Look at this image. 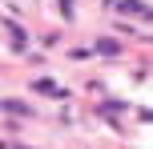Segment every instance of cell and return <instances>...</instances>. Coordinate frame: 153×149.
I'll return each mask as SVG.
<instances>
[{"instance_id":"1","label":"cell","mask_w":153,"mask_h":149,"mask_svg":"<svg viewBox=\"0 0 153 149\" xmlns=\"http://www.w3.org/2000/svg\"><path fill=\"white\" fill-rule=\"evenodd\" d=\"M113 8H117V12H121V16H141V20H149V16H153L145 0H117Z\"/></svg>"},{"instance_id":"2","label":"cell","mask_w":153,"mask_h":149,"mask_svg":"<svg viewBox=\"0 0 153 149\" xmlns=\"http://www.w3.org/2000/svg\"><path fill=\"white\" fill-rule=\"evenodd\" d=\"M32 89H36V93H45V97H56V101H65V97H69V89H65V85H56L53 77H40V81H32Z\"/></svg>"},{"instance_id":"3","label":"cell","mask_w":153,"mask_h":149,"mask_svg":"<svg viewBox=\"0 0 153 149\" xmlns=\"http://www.w3.org/2000/svg\"><path fill=\"white\" fill-rule=\"evenodd\" d=\"M8 36H12V48H16V53H24V40H28V36H24V28L16 20H8Z\"/></svg>"},{"instance_id":"4","label":"cell","mask_w":153,"mask_h":149,"mask_svg":"<svg viewBox=\"0 0 153 149\" xmlns=\"http://www.w3.org/2000/svg\"><path fill=\"white\" fill-rule=\"evenodd\" d=\"M0 113H16V117H32V109L24 101H0Z\"/></svg>"},{"instance_id":"5","label":"cell","mask_w":153,"mask_h":149,"mask_svg":"<svg viewBox=\"0 0 153 149\" xmlns=\"http://www.w3.org/2000/svg\"><path fill=\"white\" fill-rule=\"evenodd\" d=\"M93 53H101V56H117V53H121V44H117V40H109V36H101Z\"/></svg>"},{"instance_id":"6","label":"cell","mask_w":153,"mask_h":149,"mask_svg":"<svg viewBox=\"0 0 153 149\" xmlns=\"http://www.w3.org/2000/svg\"><path fill=\"white\" fill-rule=\"evenodd\" d=\"M121 109H125V105H121V101H105V105H101V117H105V121H109V117H113V113H121Z\"/></svg>"},{"instance_id":"7","label":"cell","mask_w":153,"mask_h":149,"mask_svg":"<svg viewBox=\"0 0 153 149\" xmlns=\"http://www.w3.org/2000/svg\"><path fill=\"white\" fill-rule=\"evenodd\" d=\"M61 12H65V20L73 16V0H61Z\"/></svg>"},{"instance_id":"8","label":"cell","mask_w":153,"mask_h":149,"mask_svg":"<svg viewBox=\"0 0 153 149\" xmlns=\"http://www.w3.org/2000/svg\"><path fill=\"white\" fill-rule=\"evenodd\" d=\"M0 149H28V145H20V141H0Z\"/></svg>"}]
</instances>
